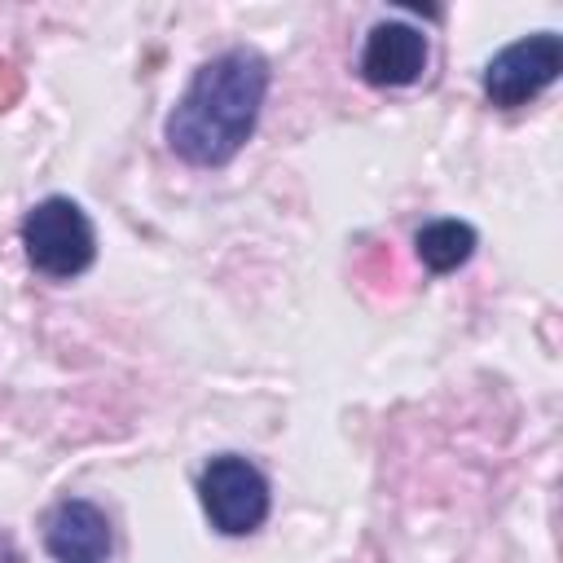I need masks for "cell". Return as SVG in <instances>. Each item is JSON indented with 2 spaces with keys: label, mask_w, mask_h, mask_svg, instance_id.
I'll return each mask as SVG.
<instances>
[{
  "label": "cell",
  "mask_w": 563,
  "mask_h": 563,
  "mask_svg": "<svg viewBox=\"0 0 563 563\" xmlns=\"http://www.w3.org/2000/svg\"><path fill=\"white\" fill-rule=\"evenodd\" d=\"M44 545L57 563H110L114 532L101 506L84 497H66L44 523Z\"/></svg>",
  "instance_id": "5"
},
{
  "label": "cell",
  "mask_w": 563,
  "mask_h": 563,
  "mask_svg": "<svg viewBox=\"0 0 563 563\" xmlns=\"http://www.w3.org/2000/svg\"><path fill=\"white\" fill-rule=\"evenodd\" d=\"M413 246L431 273H453L475 255V229L466 220H431L418 229Z\"/></svg>",
  "instance_id": "7"
},
{
  "label": "cell",
  "mask_w": 563,
  "mask_h": 563,
  "mask_svg": "<svg viewBox=\"0 0 563 563\" xmlns=\"http://www.w3.org/2000/svg\"><path fill=\"white\" fill-rule=\"evenodd\" d=\"M198 497L216 532L246 537L268 519V479L255 462L238 453H220L198 475Z\"/></svg>",
  "instance_id": "3"
},
{
  "label": "cell",
  "mask_w": 563,
  "mask_h": 563,
  "mask_svg": "<svg viewBox=\"0 0 563 563\" xmlns=\"http://www.w3.org/2000/svg\"><path fill=\"white\" fill-rule=\"evenodd\" d=\"M427 70V35L409 22H378L361 48V75L374 88H405Z\"/></svg>",
  "instance_id": "6"
},
{
  "label": "cell",
  "mask_w": 563,
  "mask_h": 563,
  "mask_svg": "<svg viewBox=\"0 0 563 563\" xmlns=\"http://www.w3.org/2000/svg\"><path fill=\"white\" fill-rule=\"evenodd\" d=\"M268 92V62L255 48H224L202 62L167 114V145L194 167L229 163L255 132Z\"/></svg>",
  "instance_id": "1"
},
{
  "label": "cell",
  "mask_w": 563,
  "mask_h": 563,
  "mask_svg": "<svg viewBox=\"0 0 563 563\" xmlns=\"http://www.w3.org/2000/svg\"><path fill=\"white\" fill-rule=\"evenodd\" d=\"M22 251L31 268L44 277H57V282L79 277L97 255L92 220L70 198H44L22 220Z\"/></svg>",
  "instance_id": "2"
},
{
  "label": "cell",
  "mask_w": 563,
  "mask_h": 563,
  "mask_svg": "<svg viewBox=\"0 0 563 563\" xmlns=\"http://www.w3.org/2000/svg\"><path fill=\"white\" fill-rule=\"evenodd\" d=\"M0 563H13V550H9V541L0 537Z\"/></svg>",
  "instance_id": "8"
},
{
  "label": "cell",
  "mask_w": 563,
  "mask_h": 563,
  "mask_svg": "<svg viewBox=\"0 0 563 563\" xmlns=\"http://www.w3.org/2000/svg\"><path fill=\"white\" fill-rule=\"evenodd\" d=\"M559 70H563V40L554 31L523 35L501 53H493V62L484 66V97L497 110H515L537 92H545L559 79Z\"/></svg>",
  "instance_id": "4"
}]
</instances>
